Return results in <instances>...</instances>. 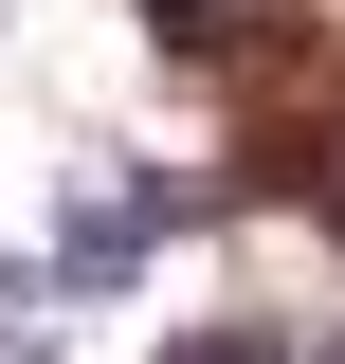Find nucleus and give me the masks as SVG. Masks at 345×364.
<instances>
[{
    "label": "nucleus",
    "mask_w": 345,
    "mask_h": 364,
    "mask_svg": "<svg viewBox=\"0 0 345 364\" xmlns=\"http://www.w3.org/2000/svg\"><path fill=\"white\" fill-rule=\"evenodd\" d=\"M55 310H73L55 273H0V364H73V328H55Z\"/></svg>",
    "instance_id": "f03ea898"
},
{
    "label": "nucleus",
    "mask_w": 345,
    "mask_h": 364,
    "mask_svg": "<svg viewBox=\"0 0 345 364\" xmlns=\"http://www.w3.org/2000/svg\"><path fill=\"white\" fill-rule=\"evenodd\" d=\"M327 364H345V346H327Z\"/></svg>",
    "instance_id": "20e7f679"
},
{
    "label": "nucleus",
    "mask_w": 345,
    "mask_h": 364,
    "mask_svg": "<svg viewBox=\"0 0 345 364\" xmlns=\"http://www.w3.org/2000/svg\"><path fill=\"white\" fill-rule=\"evenodd\" d=\"M164 364H291V328H255V310H218V328H164Z\"/></svg>",
    "instance_id": "7ed1b4c3"
},
{
    "label": "nucleus",
    "mask_w": 345,
    "mask_h": 364,
    "mask_svg": "<svg viewBox=\"0 0 345 364\" xmlns=\"http://www.w3.org/2000/svg\"><path fill=\"white\" fill-rule=\"evenodd\" d=\"M200 200H218V182H146V164H128V182H91V200H55V255H37V273H55V291H128Z\"/></svg>",
    "instance_id": "f257e3e1"
}]
</instances>
